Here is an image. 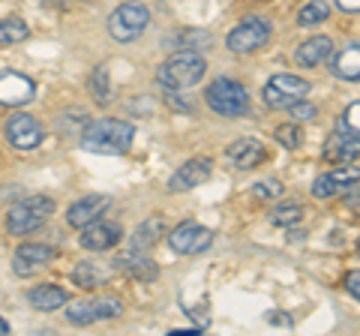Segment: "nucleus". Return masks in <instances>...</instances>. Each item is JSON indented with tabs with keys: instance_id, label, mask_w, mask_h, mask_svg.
Returning a JSON list of instances; mask_svg holds the SVG:
<instances>
[{
	"instance_id": "21",
	"label": "nucleus",
	"mask_w": 360,
	"mask_h": 336,
	"mask_svg": "<svg viewBox=\"0 0 360 336\" xmlns=\"http://www.w3.org/2000/svg\"><path fill=\"white\" fill-rule=\"evenodd\" d=\"M162 234H165V219H162V217H150L148 222H141V226L135 228V234L129 238V250L148 252L150 246L162 238Z\"/></svg>"
},
{
	"instance_id": "15",
	"label": "nucleus",
	"mask_w": 360,
	"mask_h": 336,
	"mask_svg": "<svg viewBox=\"0 0 360 336\" xmlns=\"http://www.w3.org/2000/svg\"><path fill=\"white\" fill-rule=\"evenodd\" d=\"M108 205H111L108 195H84L66 210V222H70L72 228H84V226H90V222H96L99 217H103L108 210Z\"/></svg>"
},
{
	"instance_id": "6",
	"label": "nucleus",
	"mask_w": 360,
	"mask_h": 336,
	"mask_svg": "<svg viewBox=\"0 0 360 336\" xmlns=\"http://www.w3.org/2000/svg\"><path fill=\"white\" fill-rule=\"evenodd\" d=\"M307 93H309V82H303L297 75H285V72L274 75L264 84V103L270 108H291L300 99H307Z\"/></svg>"
},
{
	"instance_id": "13",
	"label": "nucleus",
	"mask_w": 360,
	"mask_h": 336,
	"mask_svg": "<svg viewBox=\"0 0 360 336\" xmlns=\"http://www.w3.org/2000/svg\"><path fill=\"white\" fill-rule=\"evenodd\" d=\"M54 252L51 246H45V243H21L15 255H13V271L18 276H30V273H37L39 267L45 264H51L54 261Z\"/></svg>"
},
{
	"instance_id": "35",
	"label": "nucleus",
	"mask_w": 360,
	"mask_h": 336,
	"mask_svg": "<svg viewBox=\"0 0 360 336\" xmlns=\"http://www.w3.org/2000/svg\"><path fill=\"white\" fill-rule=\"evenodd\" d=\"M345 288H348V295L360 300V271H352L345 276Z\"/></svg>"
},
{
	"instance_id": "12",
	"label": "nucleus",
	"mask_w": 360,
	"mask_h": 336,
	"mask_svg": "<svg viewBox=\"0 0 360 336\" xmlns=\"http://www.w3.org/2000/svg\"><path fill=\"white\" fill-rule=\"evenodd\" d=\"M37 99V82L18 72H4L0 75V105H27Z\"/></svg>"
},
{
	"instance_id": "18",
	"label": "nucleus",
	"mask_w": 360,
	"mask_h": 336,
	"mask_svg": "<svg viewBox=\"0 0 360 336\" xmlns=\"http://www.w3.org/2000/svg\"><path fill=\"white\" fill-rule=\"evenodd\" d=\"M117 267L123 273H129L132 279H139V283H153L156 276H160V267H156V261L148 259V252H123L117 259Z\"/></svg>"
},
{
	"instance_id": "9",
	"label": "nucleus",
	"mask_w": 360,
	"mask_h": 336,
	"mask_svg": "<svg viewBox=\"0 0 360 336\" xmlns=\"http://www.w3.org/2000/svg\"><path fill=\"white\" fill-rule=\"evenodd\" d=\"M324 162H333V165H348L360 156V132L352 129H336L333 136L324 141Z\"/></svg>"
},
{
	"instance_id": "27",
	"label": "nucleus",
	"mask_w": 360,
	"mask_h": 336,
	"mask_svg": "<svg viewBox=\"0 0 360 336\" xmlns=\"http://www.w3.org/2000/svg\"><path fill=\"white\" fill-rule=\"evenodd\" d=\"M303 219V207L300 205H279V207H274V214H270V222L274 226H279V228H291V226H297V222Z\"/></svg>"
},
{
	"instance_id": "1",
	"label": "nucleus",
	"mask_w": 360,
	"mask_h": 336,
	"mask_svg": "<svg viewBox=\"0 0 360 336\" xmlns=\"http://www.w3.org/2000/svg\"><path fill=\"white\" fill-rule=\"evenodd\" d=\"M135 138V127L127 120H115V117H103L94 120L82 136V148L94 150V153H123L132 148Z\"/></svg>"
},
{
	"instance_id": "20",
	"label": "nucleus",
	"mask_w": 360,
	"mask_h": 336,
	"mask_svg": "<svg viewBox=\"0 0 360 336\" xmlns=\"http://www.w3.org/2000/svg\"><path fill=\"white\" fill-rule=\"evenodd\" d=\"M330 51H333V42L328 37H312L295 51V60L300 66H319L330 58Z\"/></svg>"
},
{
	"instance_id": "10",
	"label": "nucleus",
	"mask_w": 360,
	"mask_h": 336,
	"mask_svg": "<svg viewBox=\"0 0 360 336\" xmlns=\"http://www.w3.org/2000/svg\"><path fill=\"white\" fill-rule=\"evenodd\" d=\"M354 183H360V168H330V172H324L315 177V183H312V195L315 198H333V195H340L345 193V189H352Z\"/></svg>"
},
{
	"instance_id": "22",
	"label": "nucleus",
	"mask_w": 360,
	"mask_h": 336,
	"mask_svg": "<svg viewBox=\"0 0 360 336\" xmlns=\"http://www.w3.org/2000/svg\"><path fill=\"white\" fill-rule=\"evenodd\" d=\"M333 72L336 78H345V82H360V46H345L336 54Z\"/></svg>"
},
{
	"instance_id": "24",
	"label": "nucleus",
	"mask_w": 360,
	"mask_h": 336,
	"mask_svg": "<svg viewBox=\"0 0 360 336\" xmlns=\"http://www.w3.org/2000/svg\"><path fill=\"white\" fill-rule=\"evenodd\" d=\"M87 84H90V93H94V99H96L99 105H105L108 99H111V78H108L105 66H96V70L90 72Z\"/></svg>"
},
{
	"instance_id": "33",
	"label": "nucleus",
	"mask_w": 360,
	"mask_h": 336,
	"mask_svg": "<svg viewBox=\"0 0 360 336\" xmlns=\"http://www.w3.org/2000/svg\"><path fill=\"white\" fill-rule=\"evenodd\" d=\"M279 193H283V186L276 181H262V183L252 186V195H258V198H276Z\"/></svg>"
},
{
	"instance_id": "34",
	"label": "nucleus",
	"mask_w": 360,
	"mask_h": 336,
	"mask_svg": "<svg viewBox=\"0 0 360 336\" xmlns=\"http://www.w3.org/2000/svg\"><path fill=\"white\" fill-rule=\"evenodd\" d=\"M342 201H345V207L352 210L354 217H360V186H357V189L352 186V193H345V198H342Z\"/></svg>"
},
{
	"instance_id": "11",
	"label": "nucleus",
	"mask_w": 360,
	"mask_h": 336,
	"mask_svg": "<svg viewBox=\"0 0 360 336\" xmlns=\"http://www.w3.org/2000/svg\"><path fill=\"white\" fill-rule=\"evenodd\" d=\"M6 138L18 150H33L42 141V123L33 115H13L6 120Z\"/></svg>"
},
{
	"instance_id": "29",
	"label": "nucleus",
	"mask_w": 360,
	"mask_h": 336,
	"mask_svg": "<svg viewBox=\"0 0 360 336\" xmlns=\"http://www.w3.org/2000/svg\"><path fill=\"white\" fill-rule=\"evenodd\" d=\"M94 304V316L96 321H103V318H117L120 312H123V304L117 297H96V300H90Z\"/></svg>"
},
{
	"instance_id": "7",
	"label": "nucleus",
	"mask_w": 360,
	"mask_h": 336,
	"mask_svg": "<svg viewBox=\"0 0 360 336\" xmlns=\"http://www.w3.org/2000/svg\"><path fill=\"white\" fill-rule=\"evenodd\" d=\"M270 42V25L264 18H243L238 27L229 33V51L234 54H250V51H258L264 49Z\"/></svg>"
},
{
	"instance_id": "14",
	"label": "nucleus",
	"mask_w": 360,
	"mask_h": 336,
	"mask_svg": "<svg viewBox=\"0 0 360 336\" xmlns=\"http://www.w3.org/2000/svg\"><path fill=\"white\" fill-rule=\"evenodd\" d=\"M120 238H123V231H120V226L117 222H90V226H84L82 228V246L84 250H90V252H105V250H111V246H117L120 243Z\"/></svg>"
},
{
	"instance_id": "31",
	"label": "nucleus",
	"mask_w": 360,
	"mask_h": 336,
	"mask_svg": "<svg viewBox=\"0 0 360 336\" xmlns=\"http://www.w3.org/2000/svg\"><path fill=\"white\" fill-rule=\"evenodd\" d=\"M340 129H352L360 132V103H352L342 111V120H340Z\"/></svg>"
},
{
	"instance_id": "30",
	"label": "nucleus",
	"mask_w": 360,
	"mask_h": 336,
	"mask_svg": "<svg viewBox=\"0 0 360 336\" xmlns=\"http://www.w3.org/2000/svg\"><path fill=\"white\" fill-rule=\"evenodd\" d=\"M66 318H70L72 324H94L96 321L94 304H90V300H78V304H72L70 309H66Z\"/></svg>"
},
{
	"instance_id": "19",
	"label": "nucleus",
	"mask_w": 360,
	"mask_h": 336,
	"mask_svg": "<svg viewBox=\"0 0 360 336\" xmlns=\"http://www.w3.org/2000/svg\"><path fill=\"white\" fill-rule=\"evenodd\" d=\"M27 300H30V306L33 309H39V312H54V309H60L66 304V291L60 285H54V283H42L37 288H30L27 291Z\"/></svg>"
},
{
	"instance_id": "3",
	"label": "nucleus",
	"mask_w": 360,
	"mask_h": 336,
	"mask_svg": "<svg viewBox=\"0 0 360 336\" xmlns=\"http://www.w3.org/2000/svg\"><path fill=\"white\" fill-rule=\"evenodd\" d=\"M51 214H54V201L49 195H30V198H25V201H18V205L9 207L6 228L21 238V234L37 231Z\"/></svg>"
},
{
	"instance_id": "37",
	"label": "nucleus",
	"mask_w": 360,
	"mask_h": 336,
	"mask_svg": "<svg viewBox=\"0 0 360 336\" xmlns=\"http://www.w3.org/2000/svg\"><path fill=\"white\" fill-rule=\"evenodd\" d=\"M270 321H274V324H285V328H291V318H288V316H270Z\"/></svg>"
},
{
	"instance_id": "25",
	"label": "nucleus",
	"mask_w": 360,
	"mask_h": 336,
	"mask_svg": "<svg viewBox=\"0 0 360 336\" xmlns=\"http://www.w3.org/2000/svg\"><path fill=\"white\" fill-rule=\"evenodd\" d=\"M328 15H330L328 0H309L307 6H300V13H297V25L312 27V25H321V21L328 18Z\"/></svg>"
},
{
	"instance_id": "23",
	"label": "nucleus",
	"mask_w": 360,
	"mask_h": 336,
	"mask_svg": "<svg viewBox=\"0 0 360 336\" xmlns=\"http://www.w3.org/2000/svg\"><path fill=\"white\" fill-rule=\"evenodd\" d=\"M72 279H75V285L78 288H87V291H94L99 288L108 279V267H99L96 261H82L72 271Z\"/></svg>"
},
{
	"instance_id": "28",
	"label": "nucleus",
	"mask_w": 360,
	"mask_h": 336,
	"mask_svg": "<svg viewBox=\"0 0 360 336\" xmlns=\"http://www.w3.org/2000/svg\"><path fill=\"white\" fill-rule=\"evenodd\" d=\"M276 141L283 144L285 150H297L300 144H303L300 123H285V127H276Z\"/></svg>"
},
{
	"instance_id": "36",
	"label": "nucleus",
	"mask_w": 360,
	"mask_h": 336,
	"mask_svg": "<svg viewBox=\"0 0 360 336\" xmlns=\"http://www.w3.org/2000/svg\"><path fill=\"white\" fill-rule=\"evenodd\" d=\"M336 6L345 13H360V0H336Z\"/></svg>"
},
{
	"instance_id": "32",
	"label": "nucleus",
	"mask_w": 360,
	"mask_h": 336,
	"mask_svg": "<svg viewBox=\"0 0 360 336\" xmlns=\"http://www.w3.org/2000/svg\"><path fill=\"white\" fill-rule=\"evenodd\" d=\"M288 111H291V117H295L297 123H300V120H312L315 115H319V108H315V105H309L307 99H300V103H295V105H291Z\"/></svg>"
},
{
	"instance_id": "26",
	"label": "nucleus",
	"mask_w": 360,
	"mask_h": 336,
	"mask_svg": "<svg viewBox=\"0 0 360 336\" xmlns=\"http://www.w3.org/2000/svg\"><path fill=\"white\" fill-rule=\"evenodd\" d=\"M27 25L21 18H4L0 21V49L4 46H15V42L27 39Z\"/></svg>"
},
{
	"instance_id": "5",
	"label": "nucleus",
	"mask_w": 360,
	"mask_h": 336,
	"mask_svg": "<svg viewBox=\"0 0 360 336\" xmlns=\"http://www.w3.org/2000/svg\"><path fill=\"white\" fill-rule=\"evenodd\" d=\"M150 25V9L144 4H120L108 15V33L117 42H135Z\"/></svg>"
},
{
	"instance_id": "4",
	"label": "nucleus",
	"mask_w": 360,
	"mask_h": 336,
	"mask_svg": "<svg viewBox=\"0 0 360 336\" xmlns=\"http://www.w3.org/2000/svg\"><path fill=\"white\" fill-rule=\"evenodd\" d=\"M207 105L222 117H240L250 111V93L234 78H217L207 87Z\"/></svg>"
},
{
	"instance_id": "17",
	"label": "nucleus",
	"mask_w": 360,
	"mask_h": 336,
	"mask_svg": "<svg viewBox=\"0 0 360 336\" xmlns=\"http://www.w3.org/2000/svg\"><path fill=\"white\" fill-rule=\"evenodd\" d=\"M264 144L258 138H238L231 144L229 150H225V160H229L234 168H240V172H246V168H255L258 162H264Z\"/></svg>"
},
{
	"instance_id": "8",
	"label": "nucleus",
	"mask_w": 360,
	"mask_h": 336,
	"mask_svg": "<svg viewBox=\"0 0 360 336\" xmlns=\"http://www.w3.org/2000/svg\"><path fill=\"white\" fill-rule=\"evenodd\" d=\"M210 243H213V231L205 226H195V222H184V226H177L168 234V246L180 255H198V252H205Z\"/></svg>"
},
{
	"instance_id": "2",
	"label": "nucleus",
	"mask_w": 360,
	"mask_h": 336,
	"mask_svg": "<svg viewBox=\"0 0 360 336\" xmlns=\"http://www.w3.org/2000/svg\"><path fill=\"white\" fill-rule=\"evenodd\" d=\"M205 70H207L205 58L193 49H184V51L172 54V58L156 70V84H162L165 91H186V87H193L205 78Z\"/></svg>"
},
{
	"instance_id": "16",
	"label": "nucleus",
	"mask_w": 360,
	"mask_h": 336,
	"mask_svg": "<svg viewBox=\"0 0 360 336\" xmlns=\"http://www.w3.org/2000/svg\"><path fill=\"white\" fill-rule=\"evenodd\" d=\"M210 165H213L210 160H189L186 165H180L172 174L168 189H172V193H189V189L201 186L210 177Z\"/></svg>"
},
{
	"instance_id": "38",
	"label": "nucleus",
	"mask_w": 360,
	"mask_h": 336,
	"mask_svg": "<svg viewBox=\"0 0 360 336\" xmlns=\"http://www.w3.org/2000/svg\"><path fill=\"white\" fill-rule=\"evenodd\" d=\"M4 333H9V324H6V318H0V336Z\"/></svg>"
}]
</instances>
